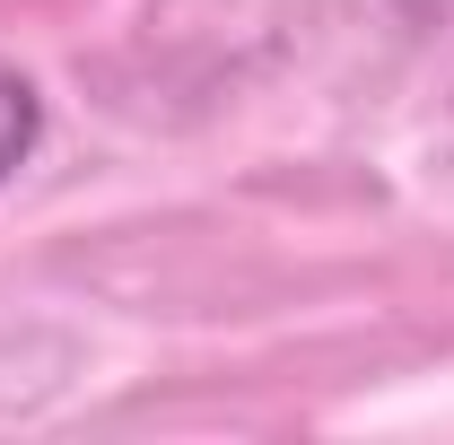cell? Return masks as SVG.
Here are the masks:
<instances>
[{"label": "cell", "instance_id": "obj_1", "mask_svg": "<svg viewBox=\"0 0 454 445\" xmlns=\"http://www.w3.org/2000/svg\"><path fill=\"white\" fill-rule=\"evenodd\" d=\"M35 140H44V97H35V79H27V70H9V61H0V183L35 158Z\"/></svg>", "mask_w": 454, "mask_h": 445}]
</instances>
